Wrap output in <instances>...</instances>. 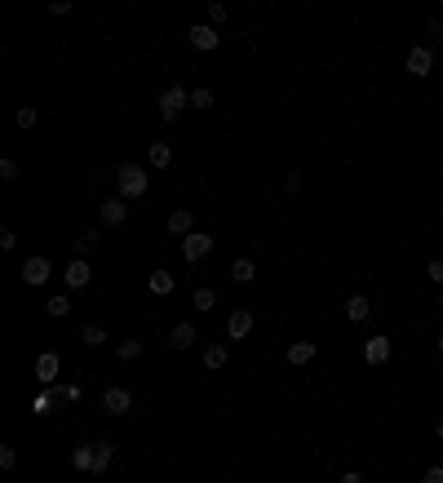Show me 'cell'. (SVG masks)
I'll list each match as a JSON object with an SVG mask.
<instances>
[{
  "instance_id": "6da1fadb",
  "label": "cell",
  "mask_w": 443,
  "mask_h": 483,
  "mask_svg": "<svg viewBox=\"0 0 443 483\" xmlns=\"http://www.w3.org/2000/svg\"><path fill=\"white\" fill-rule=\"evenodd\" d=\"M116 187H120V199H142L146 195V169L142 164H120Z\"/></svg>"
},
{
  "instance_id": "7a4b0ae2",
  "label": "cell",
  "mask_w": 443,
  "mask_h": 483,
  "mask_svg": "<svg viewBox=\"0 0 443 483\" xmlns=\"http://www.w3.org/2000/svg\"><path fill=\"white\" fill-rule=\"evenodd\" d=\"M160 115H164V120H177V115H182L187 107H191V89H177V85H169V89H164L160 93Z\"/></svg>"
},
{
  "instance_id": "3957f363",
  "label": "cell",
  "mask_w": 443,
  "mask_h": 483,
  "mask_svg": "<svg viewBox=\"0 0 443 483\" xmlns=\"http://www.w3.org/2000/svg\"><path fill=\"white\" fill-rule=\"evenodd\" d=\"M213 253V235H204V231H191V235L182 240V257L187 262H204Z\"/></svg>"
},
{
  "instance_id": "277c9868",
  "label": "cell",
  "mask_w": 443,
  "mask_h": 483,
  "mask_svg": "<svg viewBox=\"0 0 443 483\" xmlns=\"http://www.w3.org/2000/svg\"><path fill=\"white\" fill-rule=\"evenodd\" d=\"M102 412H111V417H124V412H134V395H129L124 386H111L102 395Z\"/></svg>"
},
{
  "instance_id": "5b68a950",
  "label": "cell",
  "mask_w": 443,
  "mask_h": 483,
  "mask_svg": "<svg viewBox=\"0 0 443 483\" xmlns=\"http://www.w3.org/2000/svg\"><path fill=\"white\" fill-rule=\"evenodd\" d=\"M403 66H408V76H417V80H421V76H430V71H435V54H430L425 45H417L413 54H408Z\"/></svg>"
},
{
  "instance_id": "8992f818",
  "label": "cell",
  "mask_w": 443,
  "mask_h": 483,
  "mask_svg": "<svg viewBox=\"0 0 443 483\" xmlns=\"http://www.w3.org/2000/svg\"><path fill=\"white\" fill-rule=\"evenodd\" d=\"M49 275H54V266H49V257H27V262H23V284H31V289H36V284H45Z\"/></svg>"
},
{
  "instance_id": "52a82bcc",
  "label": "cell",
  "mask_w": 443,
  "mask_h": 483,
  "mask_svg": "<svg viewBox=\"0 0 443 483\" xmlns=\"http://www.w3.org/2000/svg\"><path fill=\"white\" fill-rule=\"evenodd\" d=\"M187 36H191V45L200 49V54H213V49H218V27H208V23H195Z\"/></svg>"
},
{
  "instance_id": "ba28073f",
  "label": "cell",
  "mask_w": 443,
  "mask_h": 483,
  "mask_svg": "<svg viewBox=\"0 0 443 483\" xmlns=\"http://www.w3.org/2000/svg\"><path fill=\"white\" fill-rule=\"evenodd\" d=\"M249 332H253V310H235L231 320H226V337L231 342H244Z\"/></svg>"
},
{
  "instance_id": "9c48e42d",
  "label": "cell",
  "mask_w": 443,
  "mask_h": 483,
  "mask_svg": "<svg viewBox=\"0 0 443 483\" xmlns=\"http://www.w3.org/2000/svg\"><path fill=\"white\" fill-rule=\"evenodd\" d=\"M62 279H67L71 289H89V279H93V266H89L85 257H76V262L67 266V271H62Z\"/></svg>"
},
{
  "instance_id": "30bf717a",
  "label": "cell",
  "mask_w": 443,
  "mask_h": 483,
  "mask_svg": "<svg viewBox=\"0 0 443 483\" xmlns=\"http://www.w3.org/2000/svg\"><path fill=\"white\" fill-rule=\"evenodd\" d=\"M390 351H395V346H390V337H368V342H364V359L372 363V368H377V363H386Z\"/></svg>"
},
{
  "instance_id": "8fae6325",
  "label": "cell",
  "mask_w": 443,
  "mask_h": 483,
  "mask_svg": "<svg viewBox=\"0 0 443 483\" xmlns=\"http://www.w3.org/2000/svg\"><path fill=\"white\" fill-rule=\"evenodd\" d=\"M368 315H372V302H368L364 293H350V297H346V320H350V324H364Z\"/></svg>"
},
{
  "instance_id": "7c38bea8",
  "label": "cell",
  "mask_w": 443,
  "mask_h": 483,
  "mask_svg": "<svg viewBox=\"0 0 443 483\" xmlns=\"http://www.w3.org/2000/svg\"><path fill=\"white\" fill-rule=\"evenodd\" d=\"M71 465H76V470H85V475H93V465H98V443L71 448Z\"/></svg>"
},
{
  "instance_id": "4fadbf2b",
  "label": "cell",
  "mask_w": 443,
  "mask_h": 483,
  "mask_svg": "<svg viewBox=\"0 0 443 483\" xmlns=\"http://www.w3.org/2000/svg\"><path fill=\"white\" fill-rule=\"evenodd\" d=\"M169 342L177 346V351H191V346L200 342V332H195V324H173V332H169Z\"/></svg>"
},
{
  "instance_id": "5bb4252c",
  "label": "cell",
  "mask_w": 443,
  "mask_h": 483,
  "mask_svg": "<svg viewBox=\"0 0 443 483\" xmlns=\"http://www.w3.org/2000/svg\"><path fill=\"white\" fill-rule=\"evenodd\" d=\"M124 218H129V204H124V199H102V222H107V226H124Z\"/></svg>"
},
{
  "instance_id": "9a60e30c",
  "label": "cell",
  "mask_w": 443,
  "mask_h": 483,
  "mask_svg": "<svg viewBox=\"0 0 443 483\" xmlns=\"http://www.w3.org/2000/svg\"><path fill=\"white\" fill-rule=\"evenodd\" d=\"M58 373H62V359H58L54 351H45V355L36 359V377H40V381H54Z\"/></svg>"
},
{
  "instance_id": "2e32d148",
  "label": "cell",
  "mask_w": 443,
  "mask_h": 483,
  "mask_svg": "<svg viewBox=\"0 0 443 483\" xmlns=\"http://www.w3.org/2000/svg\"><path fill=\"white\" fill-rule=\"evenodd\" d=\"M146 289H151L155 297H169V293L177 289V279H173L169 271H151V279H146Z\"/></svg>"
},
{
  "instance_id": "e0dca14e",
  "label": "cell",
  "mask_w": 443,
  "mask_h": 483,
  "mask_svg": "<svg viewBox=\"0 0 443 483\" xmlns=\"http://www.w3.org/2000/svg\"><path fill=\"white\" fill-rule=\"evenodd\" d=\"M191 222H195V218H191L187 209H177V213H169V235H182V240H187V235H191Z\"/></svg>"
},
{
  "instance_id": "ac0fdd59",
  "label": "cell",
  "mask_w": 443,
  "mask_h": 483,
  "mask_svg": "<svg viewBox=\"0 0 443 483\" xmlns=\"http://www.w3.org/2000/svg\"><path fill=\"white\" fill-rule=\"evenodd\" d=\"M253 275H257V266H253V257H235V262H231V279H235V284H249Z\"/></svg>"
},
{
  "instance_id": "d6986e66",
  "label": "cell",
  "mask_w": 443,
  "mask_h": 483,
  "mask_svg": "<svg viewBox=\"0 0 443 483\" xmlns=\"http://www.w3.org/2000/svg\"><path fill=\"white\" fill-rule=\"evenodd\" d=\"M315 359V342H293L288 346V363H310Z\"/></svg>"
},
{
  "instance_id": "ffe728a7",
  "label": "cell",
  "mask_w": 443,
  "mask_h": 483,
  "mask_svg": "<svg viewBox=\"0 0 443 483\" xmlns=\"http://www.w3.org/2000/svg\"><path fill=\"white\" fill-rule=\"evenodd\" d=\"M45 315H54V320H62V315H71V297H49V302H45Z\"/></svg>"
},
{
  "instance_id": "44dd1931",
  "label": "cell",
  "mask_w": 443,
  "mask_h": 483,
  "mask_svg": "<svg viewBox=\"0 0 443 483\" xmlns=\"http://www.w3.org/2000/svg\"><path fill=\"white\" fill-rule=\"evenodd\" d=\"M151 164H155V169H169V164H173V146L169 142H155L151 146Z\"/></svg>"
},
{
  "instance_id": "7402d4cb",
  "label": "cell",
  "mask_w": 443,
  "mask_h": 483,
  "mask_svg": "<svg viewBox=\"0 0 443 483\" xmlns=\"http://www.w3.org/2000/svg\"><path fill=\"white\" fill-rule=\"evenodd\" d=\"M204 368H226V346H204Z\"/></svg>"
},
{
  "instance_id": "603a6c76",
  "label": "cell",
  "mask_w": 443,
  "mask_h": 483,
  "mask_svg": "<svg viewBox=\"0 0 443 483\" xmlns=\"http://www.w3.org/2000/svg\"><path fill=\"white\" fill-rule=\"evenodd\" d=\"M80 342H85V346H102V342H107V328H102V324H85Z\"/></svg>"
},
{
  "instance_id": "cb8c5ba5",
  "label": "cell",
  "mask_w": 443,
  "mask_h": 483,
  "mask_svg": "<svg viewBox=\"0 0 443 483\" xmlns=\"http://www.w3.org/2000/svg\"><path fill=\"white\" fill-rule=\"evenodd\" d=\"M213 302H218V293H213V289H195V297H191L195 310H213Z\"/></svg>"
},
{
  "instance_id": "d4e9b609",
  "label": "cell",
  "mask_w": 443,
  "mask_h": 483,
  "mask_svg": "<svg viewBox=\"0 0 443 483\" xmlns=\"http://www.w3.org/2000/svg\"><path fill=\"white\" fill-rule=\"evenodd\" d=\"M111 457H116V448H111V443H98V465H93V475L111 470Z\"/></svg>"
},
{
  "instance_id": "484cf974",
  "label": "cell",
  "mask_w": 443,
  "mask_h": 483,
  "mask_svg": "<svg viewBox=\"0 0 443 483\" xmlns=\"http://www.w3.org/2000/svg\"><path fill=\"white\" fill-rule=\"evenodd\" d=\"M93 248H98V231H85V235L76 240V253H80V257H89Z\"/></svg>"
},
{
  "instance_id": "4316f807",
  "label": "cell",
  "mask_w": 443,
  "mask_h": 483,
  "mask_svg": "<svg viewBox=\"0 0 443 483\" xmlns=\"http://www.w3.org/2000/svg\"><path fill=\"white\" fill-rule=\"evenodd\" d=\"M191 107L208 111V107H213V89H191Z\"/></svg>"
},
{
  "instance_id": "83f0119b",
  "label": "cell",
  "mask_w": 443,
  "mask_h": 483,
  "mask_svg": "<svg viewBox=\"0 0 443 483\" xmlns=\"http://www.w3.org/2000/svg\"><path fill=\"white\" fill-rule=\"evenodd\" d=\"M138 355H142V342H124V346H120V359H124V363H134Z\"/></svg>"
},
{
  "instance_id": "f1b7e54d",
  "label": "cell",
  "mask_w": 443,
  "mask_h": 483,
  "mask_svg": "<svg viewBox=\"0 0 443 483\" xmlns=\"http://www.w3.org/2000/svg\"><path fill=\"white\" fill-rule=\"evenodd\" d=\"M13 465H18V453L5 443V448H0V470H13Z\"/></svg>"
},
{
  "instance_id": "f546056e",
  "label": "cell",
  "mask_w": 443,
  "mask_h": 483,
  "mask_svg": "<svg viewBox=\"0 0 443 483\" xmlns=\"http://www.w3.org/2000/svg\"><path fill=\"white\" fill-rule=\"evenodd\" d=\"M13 120H18V129H31V124H36V111H31V107H18Z\"/></svg>"
},
{
  "instance_id": "4dcf8cb0",
  "label": "cell",
  "mask_w": 443,
  "mask_h": 483,
  "mask_svg": "<svg viewBox=\"0 0 443 483\" xmlns=\"http://www.w3.org/2000/svg\"><path fill=\"white\" fill-rule=\"evenodd\" d=\"M425 275H430V279H435V284H439V289H443V262H439V257H435V262H430V266H425Z\"/></svg>"
},
{
  "instance_id": "1f68e13d",
  "label": "cell",
  "mask_w": 443,
  "mask_h": 483,
  "mask_svg": "<svg viewBox=\"0 0 443 483\" xmlns=\"http://www.w3.org/2000/svg\"><path fill=\"white\" fill-rule=\"evenodd\" d=\"M18 173H23V169H18V164H13V160H0V178H9V182H13Z\"/></svg>"
},
{
  "instance_id": "d6a6232c",
  "label": "cell",
  "mask_w": 443,
  "mask_h": 483,
  "mask_svg": "<svg viewBox=\"0 0 443 483\" xmlns=\"http://www.w3.org/2000/svg\"><path fill=\"white\" fill-rule=\"evenodd\" d=\"M421 483H443V465H430V470H425V479Z\"/></svg>"
},
{
  "instance_id": "836d02e7",
  "label": "cell",
  "mask_w": 443,
  "mask_h": 483,
  "mask_svg": "<svg viewBox=\"0 0 443 483\" xmlns=\"http://www.w3.org/2000/svg\"><path fill=\"white\" fill-rule=\"evenodd\" d=\"M13 244H18V235H13V231L5 226V231H0V248H13Z\"/></svg>"
},
{
  "instance_id": "e575fe53",
  "label": "cell",
  "mask_w": 443,
  "mask_h": 483,
  "mask_svg": "<svg viewBox=\"0 0 443 483\" xmlns=\"http://www.w3.org/2000/svg\"><path fill=\"white\" fill-rule=\"evenodd\" d=\"M208 18L213 23H226V5H208Z\"/></svg>"
},
{
  "instance_id": "d590c367",
  "label": "cell",
  "mask_w": 443,
  "mask_h": 483,
  "mask_svg": "<svg viewBox=\"0 0 443 483\" xmlns=\"http://www.w3.org/2000/svg\"><path fill=\"white\" fill-rule=\"evenodd\" d=\"M425 31H430L435 40H443V23H439V18H430V23H425Z\"/></svg>"
},
{
  "instance_id": "8d00e7d4",
  "label": "cell",
  "mask_w": 443,
  "mask_h": 483,
  "mask_svg": "<svg viewBox=\"0 0 443 483\" xmlns=\"http://www.w3.org/2000/svg\"><path fill=\"white\" fill-rule=\"evenodd\" d=\"M341 483H364V475H359V470H346V475H341Z\"/></svg>"
},
{
  "instance_id": "74e56055",
  "label": "cell",
  "mask_w": 443,
  "mask_h": 483,
  "mask_svg": "<svg viewBox=\"0 0 443 483\" xmlns=\"http://www.w3.org/2000/svg\"><path fill=\"white\" fill-rule=\"evenodd\" d=\"M435 346H439V355H443V337H439V342H435Z\"/></svg>"
},
{
  "instance_id": "f35d334b",
  "label": "cell",
  "mask_w": 443,
  "mask_h": 483,
  "mask_svg": "<svg viewBox=\"0 0 443 483\" xmlns=\"http://www.w3.org/2000/svg\"><path fill=\"white\" fill-rule=\"evenodd\" d=\"M439 439H443V421H439Z\"/></svg>"
},
{
  "instance_id": "ab89813d",
  "label": "cell",
  "mask_w": 443,
  "mask_h": 483,
  "mask_svg": "<svg viewBox=\"0 0 443 483\" xmlns=\"http://www.w3.org/2000/svg\"><path fill=\"white\" fill-rule=\"evenodd\" d=\"M439 306H443V289H439Z\"/></svg>"
}]
</instances>
